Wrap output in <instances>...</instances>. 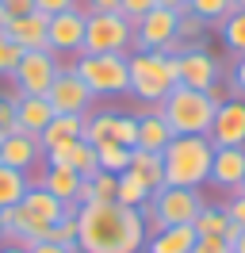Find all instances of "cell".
Returning a JSON list of instances; mask_svg holds the SVG:
<instances>
[{
    "label": "cell",
    "instance_id": "cell-23",
    "mask_svg": "<svg viewBox=\"0 0 245 253\" xmlns=\"http://www.w3.org/2000/svg\"><path fill=\"white\" fill-rule=\"evenodd\" d=\"M19 204L27 207L35 219H42V222H58V219H65V215L73 211V207H65L58 196H50V192L39 188V184H31V188L23 192V200H19Z\"/></svg>",
    "mask_w": 245,
    "mask_h": 253
},
{
    "label": "cell",
    "instance_id": "cell-5",
    "mask_svg": "<svg viewBox=\"0 0 245 253\" xmlns=\"http://www.w3.org/2000/svg\"><path fill=\"white\" fill-rule=\"evenodd\" d=\"M157 111L165 115V123H168L172 134H207L211 123H214L218 104H214L207 92H199V88H184V84H176V88L157 104Z\"/></svg>",
    "mask_w": 245,
    "mask_h": 253
},
{
    "label": "cell",
    "instance_id": "cell-34",
    "mask_svg": "<svg viewBox=\"0 0 245 253\" xmlns=\"http://www.w3.org/2000/svg\"><path fill=\"white\" fill-rule=\"evenodd\" d=\"M46 242H58V246H69V250H73V246H77V215H73V211H69L65 219L50 222V230H46Z\"/></svg>",
    "mask_w": 245,
    "mask_h": 253
},
{
    "label": "cell",
    "instance_id": "cell-30",
    "mask_svg": "<svg viewBox=\"0 0 245 253\" xmlns=\"http://www.w3.org/2000/svg\"><path fill=\"white\" fill-rule=\"evenodd\" d=\"M188 12L199 16L207 27H218V23L234 12V0H188Z\"/></svg>",
    "mask_w": 245,
    "mask_h": 253
},
{
    "label": "cell",
    "instance_id": "cell-41",
    "mask_svg": "<svg viewBox=\"0 0 245 253\" xmlns=\"http://www.w3.org/2000/svg\"><path fill=\"white\" fill-rule=\"evenodd\" d=\"M230 96H245V54L230 65Z\"/></svg>",
    "mask_w": 245,
    "mask_h": 253
},
{
    "label": "cell",
    "instance_id": "cell-45",
    "mask_svg": "<svg viewBox=\"0 0 245 253\" xmlns=\"http://www.w3.org/2000/svg\"><path fill=\"white\" fill-rule=\"evenodd\" d=\"M27 253H81L73 246V250H69V246H58V242H39V246H31Z\"/></svg>",
    "mask_w": 245,
    "mask_h": 253
},
{
    "label": "cell",
    "instance_id": "cell-36",
    "mask_svg": "<svg viewBox=\"0 0 245 253\" xmlns=\"http://www.w3.org/2000/svg\"><path fill=\"white\" fill-rule=\"evenodd\" d=\"M119 192V176L115 173H96L92 176V204H111Z\"/></svg>",
    "mask_w": 245,
    "mask_h": 253
},
{
    "label": "cell",
    "instance_id": "cell-22",
    "mask_svg": "<svg viewBox=\"0 0 245 253\" xmlns=\"http://www.w3.org/2000/svg\"><path fill=\"white\" fill-rule=\"evenodd\" d=\"M196 230H192V222H184V226H165V230H157V234L146 238V253H192L196 246Z\"/></svg>",
    "mask_w": 245,
    "mask_h": 253
},
{
    "label": "cell",
    "instance_id": "cell-25",
    "mask_svg": "<svg viewBox=\"0 0 245 253\" xmlns=\"http://www.w3.org/2000/svg\"><path fill=\"white\" fill-rule=\"evenodd\" d=\"M31 188V176L23 169H12V165H0V211H8L23 200V192Z\"/></svg>",
    "mask_w": 245,
    "mask_h": 253
},
{
    "label": "cell",
    "instance_id": "cell-49",
    "mask_svg": "<svg viewBox=\"0 0 245 253\" xmlns=\"http://www.w3.org/2000/svg\"><path fill=\"white\" fill-rule=\"evenodd\" d=\"M234 253H245V230L238 234V242H234Z\"/></svg>",
    "mask_w": 245,
    "mask_h": 253
},
{
    "label": "cell",
    "instance_id": "cell-7",
    "mask_svg": "<svg viewBox=\"0 0 245 253\" xmlns=\"http://www.w3.org/2000/svg\"><path fill=\"white\" fill-rule=\"evenodd\" d=\"M134 46V23L119 12H88L81 54H126Z\"/></svg>",
    "mask_w": 245,
    "mask_h": 253
},
{
    "label": "cell",
    "instance_id": "cell-33",
    "mask_svg": "<svg viewBox=\"0 0 245 253\" xmlns=\"http://www.w3.org/2000/svg\"><path fill=\"white\" fill-rule=\"evenodd\" d=\"M111 142L134 150V146H138V115H119V111H115V130H111Z\"/></svg>",
    "mask_w": 245,
    "mask_h": 253
},
{
    "label": "cell",
    "instance_id": "cell-39",
    "mask_svg": "<svg viewBox=\"0 0 245 253\" xmlns=\"http://www.w3.org/2000/svg\"><path fill=\"white\" fill-rule=\"evenodd\" d=\"M157 8V0H119V16H126L130 23H138V19L146 16V12H153Z\"/></svg>",
    "mask_w": 245,
    "mask_h": 253
},
{
    "label": "cell",
    "instance_id": "cell-14",
    "mask_svg": "<svg viewBox=\"0 0 245 253\" xmlns=\"http://www.w3.org/2000/svg\"><path fill=\"white\" fill-rule=\"evenodd\" d=\"M245 180V146H214V161H211V180L222 192H238Z\"/></svg>",
    "mask_w": 245,
    "mask_h": 253
},
{
    "label": "cell",
    "instance_id": "cell-29",
    "mask_svg": "<svg viewBox=\"0 0 245 253\" xmlns=\"http://www.w3.org/2000/svg\"><path fill=\"white\" fill-rule=\"evenodd\" d=\"M150 196H153V192L146 188V184H142V180H138L130 169H126V173H119V192H115V204L134 207V211H138L142 204H150Z\"/></svg>",
    "mask_w": 245,
    "mask_h": 253
},
{
    "label": "cell",
    "instance_id": "cell-50",
    "mask_svg": "<svg viewBox=\"0 0 245 253\" xmlns=\"http://www.w3.org/2000/svg\"><path fill=\"white\" fill-rule=\"evenodd\" d=\"M0 253H27V250H23V246H12V242H8V246H4Z\"/></svg>",
    "mask_w": 245,
    "mask_h": 253
},
{
    "label": "cell",
    "instance_id": "cell-6",
    "mask_svg": "<svg viewBox=\"0 0 245 253\" xmlns=\"http://www.w3.org/2000/svg\"><path fill=\"white\" fill-rule=\"evenodd\" d=\"M130 54H77L69 65L92 88V96H126L130 92Z\"/></svg>",
    "mask_w": 245,
    "mask_h": 253
},
{
    "label": "cell",
    "instance_id": "cell-28",
    "mask_svg": "<svg viewBox=\"0 0 245 253\" xmlns=\"http://www.w3.org/2000/svg\"><path fill=\"white\" fill-rule=\"evenodd\" d=\"M226 226H230L226 211L214 207V204H203V211H199L196 222H192V230H196L199 238H222V234H226Z\"/></svg>",
    "mask_w": 245,
    "mask_h": 253
},
{
    "label": "cell",
    "instance_id": "cell-10",
    "mask_svg": "<svg viewBox=\"0 0 245 253\" xmlns=\"http://www.w3.org/2000/svg\"><path fill=\"white\" fill-rule=\"evenodd\" d=\"M84 27H88V12L84 8H69V12H58L46 23V42L54 54H81L84 50Z\"/></svg>",
    "mask_w": 245,
    "mask_h": 253
},
{
    "label": "cell",
    "instance_id": "cell-37",
    "mask_svg": "<svg viewBox=\"0 0 245 253\" xmlns=\"http://www.w3.org/2000/svg\"><path fill=\"white\" fill-rule=\"evenodd\" d=\"M203 31H207V23H203L199 16H192V12H184V16L176 19V39H180L184 46H196V39Z\"/></svg>",
    "mask_w": 245,
    "mask_h": 253
},
{
    "label": "cell",
    "instance_id": "cell-24",
    "mask_svg": "<svg viewBox=\"0 0 245 253\" xmlns=\"http://www.w3.org/2000/svg\"><path fill=\"white\" fill-rule=\"evenodd\" d=\"M130 173H134L150 192L165 188V161H161V154H150V150H130Z\"/></svg>",
    "mask_w": 245,
    "mask_h": 253
},
{
    "label": "cell",
    "instance_id": "cell-15",
    "mask_svg": "<svg viewBox=\"0 0 245 253\" xmlns=\"http://www.w3.org/2000/svg\"><path fill=\"white\" fill-rule=\"evenodd\" d=\"M46 230H50V222L35 219L23 204H15V207H8V211H4V238H8L12 246L31 250V246L46 242Z\"/></svg>",
    "mask_w": 245,
    "mask_h": 253
},
{
    "label": "cell",
    "instance_id": "cell-52",
    "mask_svg": "<svg viewBox=\"0 0 245 253\" xmlns=\"http://www.w3.org/2000/svg\"><path fill=\"white\" fill-rule=\"evenodd\" d=\"M234 8H245V0H234Z\"/></svg>",
    "mask_w": 245,
    "mask_h": 253
},
{
    "label": "cell",
    "instance_id": "cell-19",
    "mask_svg": "<svg viewBox=\"0 0 245 253\" xmlns=\"http://www.w3.org/2000/svg\"><path fill=\"white\" fill-rule=\"evenodd\" d=\"M176 134L168 130L165 115L157 108H146L142 115H138V146L134 150H150V154H165V146L172 142Z\"/></svg>",
    "mask_w": 245,
    "mask_h": 253
},
{
    "label": "cell",
    "instance_id": "cell-42",
    "mask_svg": "<svg viewBox=\"0 0 245 253\" xmlns=\"http://www.w3.org/2000/svg\"><path fill=\"white\" fill-rule=\"evenodd\" d=\"M192 253H234V250H230L226 238H196Z\"/></svg>",
    "mask_w": 245,
    "mask_h": 253
},
{
    "label": "cell",
    "instance_id": "cell-47",
    "mask_svg": "<svg viewBox=\"0 0 245 253\" xmlns=\"http://www.w3.org/2000/svg\"><path fill=\"white\" fill-rule=\"evenodd\" d=\"M157 8H168V12L184 16V12H188V0H157Z\"/></svg>",
    "mask_w": 245,
    "mask_h": 253
},
{
    "label": "cell",
    "instance_id": "cell-35",
    "mask_svg": "<svg viewBox=\"0 0 245 253\" xmlns=\"http://www.w3.org/2000/svg\"><path fill=\"white\" fill-rule=\"evenodd\" d=\"M19 58H23V46L15 39H8V31H0V77H12Z\"/></svg>",
    "mask_w": 245,
    "mask_h": 253
},
{
    "label": "cell",
    "instance_id": "cell-9",
    "mask_svg": "<svg viewBox=\"0 0 245 253\" xmlns=\"http://www.w3.org/2000/svg\"><path fill=\"white\" fill-rule=\"evenodd\" d=\"M46 100L54 104V115H88L96 96H92V88L77 77L73 69H65V65H61V73L54 77V84H50Z\"/></svg>",
    "mask_w": 245,
    "mask_h": 253
},
{
    "label": "cell",
    "instance_id": "cell-31",
    "mask_svg": "<svg viewBox=\"0 0 245 253\" xmlns=\"http://www.w3.org/2000/svg\"><path fill=\"white\" fill-rule=\"evenodd\" d=\"M69 169H73V173L81 176V180H92V176L100 173V161H96V146L81 138V142L73 146V158H69Z\"/></svg>",
    "mask_w": 245,
    "mask_h": 253
},
{
    "label": "cell",
    "instance_id": "cell-40",
    "mask_svg": "<svg viewBox=\"0 0 245 253\" xmlns=\"http://www.w3.org/2000/svg\"><path fill=\"white\" fill-rule=\"evenodd\" d=\"M222 211H226V219L230 222H238V226H245V192H230V200L222 204Z\"/></svg>",
    "mask_w": 245,
    "mask_h": 253
},
{
    "label": "cell",
    "instance_id": "cell-27",
    "mask_svg": "<svg viewBox=\"0 0 245 253\" xmlns=\"http://www.w3.org/2000/svg\"><path fill=\"white\" fill-rule=\"evenodd\" d=\"M96 161H100V173H115V176H119V173L130 169V150L107 138V142L96 146Z\"/></svg>",
    "mask_w": 245,
    "mask_h": 253
},
{
    "label": "cell",
    "instance_id": "cell-20",
    "mask_svg": "<svg viewBox=\"0 0 245 253\" xmlns=\"http://www.w3.org/2000/svg\"><path fill=\"white\" fill-rule=\"evenodd\" d=\"M31 184L46 188L50 196H58L65 207H73V211H77V188H81V176H77L69 165H46L42 176H39V180H31Z\"/></svg>",
    "mask_w": 245,
    "mask_h": 253
},
{
    "label": "cell",
    "instance_id": "cell-48",
    "mask_svg": "<svg viewBox=\"0 0 245 253\" xmlns=\"http://www.w3.org/2000/svg\"><path fill=\"white\" fill-rule=\"evenodd\" d=\"M8 23H12V16H8V8H4V4H0V31H4V27H8Z\"/></svg>",
    "mask_w": 245,
    "mask_h": 253
},
{
    "label": "cell",
    "instance_id": "cell-12",
    "mask_svg": "<svg viewBox=\"0 0 245 253\" xmlns=\"http://www.w3.org/2000/svg\"><path fill=\"white\" fill-rule=\"evenodd\" d=\"M176 69H180V84L184 88H199V92H207L211 84L222 81L218 62H214L203 46H188L180 58H176Z\"/></svg>",
    "mask_w": 245,
    "mask_h": 253
},
{
    "label": "cell",
    "instance_id": "cell-1",
    "mask_svg": "<svg viewBox=\"0 0 245 253\" xmlns=\"http://www.w3.org/2000/svg\"><path fill=\"white\" fill-rule=\"evenodd\" d=\"M77 215V250L81 253H142L146 222L142 211L122 204H84Z\"/></svg>",
    "mask_w": 245,
    "mask_h": 253
},
{
    "label": "cell",
    "instance_id": "cell-51",
    "mask_svg": "<svg viewBox=\"0 0 245 253\" xmlns=\"http://www.w3.org/2000/svg\"><path fill=\"white\" fill-rule=\"evenodd\" d=\"M0 238H4V211H0Z\"/></svg>",
    "mask_w": 245,
    "mask_h": 253
},
{
    "label": "cell",
    "instance_id": "cell-2",
    "mask_svg": "<svg viewBox=\"0 0 245 253\" xmlns=\"http://www.w3.org/2000/svg\"><path fill=\"white\" fill-rule=\"evenodd\" d=\"M165 184L172 188H203L211 180V161H214V142L207 134H176L165 146Z\"/></svg>",
    "mask_w": 245,
    "mask_h": 253
},
{
    "label": "cell",
    "instance_id": "cell-46",
    "mask_svg": "<svg viewBox=\"0 0 245 253\" xmlns=\"http://www.w3.org/2000/svg\"><path fill=\"white\" fill-rule=\"evenodd\" d=\"M84 12H119V0H84Z\"/></svg>",
    "mask_w": 245,
    "mask_h": 253
},
{
    "label": "cell",
    "instance_id": "cell-32",
    "mask_svg": "<svg viewBox=\"0 0 245 253\" xmlns=\"http://www.w3.org/2000/svg\"><path fill=\"white\" fill-rule=\"evenodd\" d=\"M111 130H115V111H92V115H84V142L100 146L111 138Z\"/></svg>",
    "mask_w": 245,
    "mask_h": 253
},
{
    "label": "cell",
    "instance_id": "cell-43",
    "mask_svg": "<svg viewBox=\"0 0 245 253\" xmlns=\"http://www.w3.org/2000/svg\"><path fill=\"white\" fill-rule=\"evenodd\" d=\"M35 8H39V12H46V16H58V12L81 8V0H35Z\"/></svg>",
    "mask_w": 245,
    "mask_h": 253
},
{
    "label": "cell",
    "instance_id": "cell-21",
    "mask_svg": "<svg viewBox=\"0 0 245 253\" xmlns=\"http://www.w3.org/2000/svg\"><path fill=\"white\" fill-rule=\"evenodd\" d=\"M81 138H84V115H54L50 126L39 134V146L46 154L54 146H69V142H81Z\"/></svg>",
    "mask_w": 245,
    "mask_h": 253
},
{
    "label": "cell",
    "instance_id": "cell-13",
    "mask_svg": "<svg viewBox=\"0 0 245 253\" xmlns=\"http://www.w3.org/2000/svg\"><path fill=\"white\" fill-rule=\"evenodd\" d=\"M207 138L214 146H245V100L242 96H230L226 104H218Z\"/></svg>",
    "mask_w": 245,
    "mask_h": 253
},
{
    "label": "cell",
    "instance_id": "cell-16",
    "mask_svg": "<svg viewBox=\"0 0 245 253\" xmlns=\"http://www.w3.org/2000/svg\"><path fill=\"white\" fill-rule=\"evenodd\" d=\"M50 119H54V104L46 96H19L15 92V130L39 138L50 126Z\"/></svg>",
    "mask_w": 245,
    "mask_h": 253
},
{
    "label": "cell",
    "instance_id": "cell-44",
    "mask_svg": "<svg viewBox=\"0 0 245 253\" xmlns=\"http://www.w3.org/2000/svg\"><path fill=\"white\" fill-rule=\"evenodd\" d=\"M4 8H8V16H27V12H35V0H0Z\"/></svg>",
    "mask_w": 245,
    "mask_h": 253
},
{
    "label": "cell",
    "instance_id": "cell-26",
    "mask_svg": "<svg viewBox=\"0 0 245 253\" xmlns=\"http://www.w3.org/2000/svg\"><path fill=\"white\" fill-rule=\"evenodd\" d=\"M218 39H222V46H226L234 58L245 54V8H234V12L218 23Z\"/></svg>",
    "mask_w": 245,
    "mask_h": 253
},
{
    "label": "cell",
    "instance_id": "cell-3",
    "mask_svg": "<svg viewBox=\"0 0 245 253\" xmlns=\"http://www.w3.org/2000/svg\"><path fill=\"white\" fill-rule=\"evenodd\" d=\"M126 62H130V96L146 100L150 108H157V104L180 84L176 58H168L161 50H134Z\"/></svg>",
    "mask_w": 245,
    "mask_h": 253
},
{
    "label": "cell",
    "instance_id": "cell-38",
    "mask_svg": "<svg viewBox=\"0 0 245 253\" xmlns=\"http://www.w3.org/2000/svg\"><path fill=\"white\" fill-rule=\"evenodd\" d=\"M15 130V92L12 96H0V142Z\"/></svg>",
    "mask_w": 245,
    "mask_h": 253
},
{
    "label": "cell",
    "instance_id": "cell-4",
    "mask_svg": "<svg viewBox=\"0 0 245 253\" xmlns=\"http://www.w3.org/2000/svg\"><path fill=\"white\" fill-rule=\"evenodd\" d=\"M203 196L199 188H157L150 196V204H142V222H146V238L157 234V230H165V226H184V222H196V215L203 211Z\"/></svg>",
    "mask_w": 245,
    "mask_h": 253
},
{
    "label": "cell",
    "instance_id": "cell-18",
    "mask_svg": "<svg viewBox=\"0 0 245 253\" xmlns=\"http://www.w3.org/2000/svg\"><path fill=\"white\" fill-rule=\"evenodd\" d=\"M46 23H50V16L35 8L27 16H15L4 31H8V39H15L23 50H50V42H46Z\"/></svg>",
    "mask_w": 245,
    "mask_h": 253
},
{
    "label": "cell",
    "instance_id": "cell-53",
    "mask_svg": "<svg viewBox=\"0 0 245 253\" xmlns=\"http://www.w3.org/2000/svg\"><path fill=\"white\" fill-rule=\"evenodd\" d=\"M242 192H245V180H242Z\"/></svg>",
    "mask_w": 245,
    "mask_h": 253
},
{
    "label": "cell",
    "instance_id": "cell-17",
    "mask_svg": "<svg viewBox=\"0 0 245 253\" xmlns=\"http://www.w3.org/2000/svg\"><path fill=\"white\" fill-rule=\"evenodd\" d=\"M42 161V146L35 134H23V130H12L4 142H0V165H12V169H35Z\"/></svg>",
    "mask_w": 245,
    "mask_h": 253
},
{
    "label": "cell",
    "instance_id": "cell-8",
    "mask_svg": "<svg viewBox=\"0 0 245 253\" xmlns=\"http://www.w3.org/2000/svg\"><path fill=\"white\" fill-rule=\"evenodd\" d=\"M58 73H61V62L54 50H23V58H19V65L12 73L15 92L19 96H46Z\"/></svg>",
    "mask_w": 245,
    "mask_h": 253
},
{
    "label": "cell",
    "instance_id": "cell-11",
    "mask_svg": "<svg viewBox=\"0 0 245 253\" xmlns=\"http://www.w3.org/2000/svg\"><path fill=\"white\" fill-rule=\"evenodd\" d=\"M176 12L168 8H153L134 23V46L138 50H165L168 42H176Z\"/></svg>",
    "mask_w": 245,
    "mask_h": 253
}]
</instances>
